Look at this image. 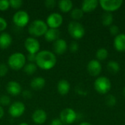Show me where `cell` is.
I'll list each match as a JSON object with an SVG mask.
<instances>
[{"label":"cell","mask_w":125,"mask_h":125,"mask_svg":"<svg viewBox=\"0 0 125 125\" xmlns=\"http://www.w3.org/2000/svg\"><path fill=\"white\" fill-rule=\"evenodd\" d=\"M101 22L105 26H111L114 22V15L111 12H105L101 17Z\"/></svg>","instance_id":"23"},{"label":"cell","mask_w":125,"mask_h":125,"mask_svg":"<svg viewBox=\"0 0 125 125\" xmlns=\"http://www.w3.org/2000/svg\"><path fill=\"white\" fill-rule=\"evenodd\" d=\"M12 42V36L7 32H3L0 34V48L7 49L8 48Z\"/></svg>","instance_id":"19"},{"label":"cell","mask_w":125,"mask_h":125,"mask_svg":"<svg viewBox=\"0 0 125 125\" xmlns=\"http://www.w3.org/2000/svg\"><path fill=\"white\" fill-rule=\"evenodd\" d=\"M107 69L108 70L113 74L117 73L120 70L119 64L116 61H110L107 64Z\"/></svg>","instance_id":"24"},{"label":"cell","mask_w":125,"mask_h":125,"mask_svg":"<svg viewBox=\"0 0 125 125\" xmlns=\"http://www.w3.org/2000/svg\"><path fill=\"white\" fill-rule=\"evenodd\" d=\"M68 33L75 40H79L85 35V29L78 21H71L67 26Z\"/></svg>","instance_id":"5"},{"label":"cell","mask_w":125,"mask_h":125,"mask_svg":"<svg viewBox=\"0 0 125 125\" xmlns=\"http://www.w3.org/2000/svg\"><path fill=\"white\" fill-rule=\"evenodd\" d=\"M87 71L93 77L98 76L102 72V64L97 59H92L87 64Z\"/></svg>","instance_id":"12"},{"label":"cell","mask_w":125,"mask_h":125,"mask_svg":"<svg viewBox=\"0 0 125 125\" xmlns=\"http://www.w3.org/2000/svg\"><path fill=\"white\" fill-rule=\"evenodd\" d=\"M56 4V1L55 0H45V6L47 8L52 9L53 8Z\"/></svg>","instance_id":"36"},{"label":"cell","mask_w":125,"mask_h":125,"mask_svg":"<svg viewBox=\"0 0 125 125\" xmlns=\"http://www.w3.org/2000/svg\"><path fill=\"white\" fill-rule=\"evenodd\" d=\"M31 119L33 122L36 125H43L47 121L48 116L46 112L43 109H37L33 112L31 115Z\"/></svg>","instance_id":"14"},{"label":"cell","mask_w":125,"mask_h":125,"mask_svg":"<svg viewBox=\"0 0 125 125\" xmlns=\"http://www.w3.org/2000/svg\"><path fill=\"white\" fill-rule=\"evenodd\" d=\"M48 29V26L46 23L42 20H34L33 21L28 27V32L33 37H39L41 36H44L47 30Z\"/></svg>","instance_id":"3"},{"label":"cell","mask_w":125,"mask_h":125,"mask_svg":"<svg viewBox=\"0 0 125 125\" xmlns=\"http://www.w3.org/2000/svg\"><path fill=\"white\" fill-rule=\"evenodd\" d=\"M29 15L25 10H18L14 13L12 16V21L15 26L20 28L25 27L29 22Z\"/></svg>","instance_id":"7"},{"label":"cell","mask_w":125,"mask_h":125,"mask_svg":"<svg viewBox=\"0 0 125 125\" xmlns=\"http://www.w3.org/2000/svg\"><path fill=\"white\" fill-rule=\"evenodd\" d=\"M23 69V72L27 74V75H33L34 73H36L37 70V66L36 65L35 63H31L29 62L25 64Z\"/></svg>","instance_id":"25"},{"label":"cell","mask_w":125,"mask_h":125,"mask_svg":"<svg viewBox=\"0 0 125 125\" xmlns=\"http://www.w3.org/2000/svg\"><path fill=\"white\" fill-rule=\"evenodd\" d=\"M99 1L97 0H84L81 4V10L86 13L91 12L97 7Z\"/></svg>","instance_id":"17"},{"label":"cell","mask_w":125,"mask_h":125,"mask_svg":"<svg viewBox=\"0 0 125 125\" xmlns=\"http://www.w3.org/2000/svg\"><path fill=\"white\" fill-rule=\"evenodd\" d=\"M26 56L21 52H15L12 53L7 59V65L12 70L18 71L23 69L26 64Z\"/></svg>","instance_id":"2"},{"label":"cell","mask_w":125,"mask_h":125,"mask_svg":"<svg viewBox=\"0 0 125 125\" xmlns=\"http://www.w3.org/2000/svg\"><path fill=\"white\" fill-rule=\"evenodd\" d=\"M45 23L50 29H58L63 23V17L58 12H53L47 17Z\"/></svg>","instance_id":"10"},{"label":"cell","mask_w":125,"mask_h":125,"mask_svg":"<svg viewBox=\"0 0 125 125\" xmlns=\"http://www.w3.org/2000/svg\"><path fill=\"white\" fill-rule=\"evenodd\" d=\"M46 84L45 79L42 77H35L30 82V86L34 90H41Z\"/></svg>","instance_id":"21"},{"label":"cell","mask_w":125,"mask_h":125,"mask_svg":"<svg viewBox=\"0 0 125 125\" xmlns=\"http://www.w3.org/2000/svg\"><path fill=\"white\" fill-rule=\"evenodd\" d=\"M114 46L119 52L125 51V34L120 33L115 37L114 40Z\"/></svg>","instance_id":"16"},{"label":"cell","mask_w":125,"mask_h":125,"mask_svg":"<svg viewBox=\"0 0 125 125\" xmlns=\"http://www.w3.org/2000/svg\"><path fill=\"white\" fill-rule=\"evenodd\" d=\"M24 47L29 53L37 54L40 51V43L35 37H29L24 41Z\"/></svg>","instance_id":"11"},{"label":"cell","mask_w":125,"mask_h":125,"mask_svg":"<svg viewBox=\"0 0 125 125\" xmlns=\"http://www.w3.org/2000/svg\"><path fill=\"white\" fill-rule=\"evenodd\" d=\"M69 48H70V51L72 53H75V52H77V51H78V49H79V45H78V44L77 42H75V41H74V42H72L70 43Z\"/></svg>","instance_id":"34"},{"label":"cell","mask_w":125,"mask_h":125,"mask_svg":"<svg viewBox=\"0 0 125 125\" xmlns=\"http://www.w3.org/2000/svg\"><path fill=\"white\" fill-rule=\"evenodd\" d=\"M108 57V51L105 48H100L96 52V58L97 60L100 61H104Z\"/></svg>","instance_id":"26"},{"label":"cell","mask_w":125,"mask_h":125,"mask_svg":"<svg viewBox=\"0 0 125 125\" xmlns=\"http://www.w3.org/2000/svg\"><path fill=\"white\" fill-rule=\"evenodd\" d=\"M58 7L62 12L67 13L72 11L73 4L71 0H60L58 1Z\"/></svg>","instance_id":"22"},{"label":"cell","mask_w":125,"mask_h":125,"mask_svg":"<svg viewBox=\"0 0 125 125\" xmlns=\"http://www.w3.org/2000/svg\"><path fill=\"white\" fill-rule=\"evenodd\" d=\"M79 125H92L89 122H81Z\"/></svg>","instance_id":"41"},{"label":"cell","mask_w":125,"mask_h":125,"mask_svg":"<svg viewBox=\"0 0 125 125\" xmlns=\"http://www.w3.org/2000/svg\"><path fill=\"white\" fill-rule=\"evenodd\" d=\"M10 7V1L0 0V11H6L9 9Z\"/></svg>","instance_id":"32"},{"label":"cell","mask_w":125,"mask_h":125,"mask_svg":"<svg viewBox=\"0 0 125 125\" xmlns=\"http://www.w3.org/2000/svg\"><path fill=\"white\" fill-rule=\"evenodd\" d=\"M8 65L5 63H0V77H4L8 73Z\"/></svg>","instance_id":"31"},{"label":"cell","mask_w":125,"mask_h":125,"mask_svg":"<svg viewBox=\"0 0 125 125\" xmlns=\"http://www.w3.org/2000/svg\"><path fill=\"white\" fill-rule=\"evenodd\" d=\"M94 87L97 92L100 94H108L111 89V83L109 78L105 76L97 78L94 83Z\"/></svg>","instance_id":"4"},{"label":"cell","mask_w":125,"mask_h":125,"mask_svg":"<svg viewBox=\"0 0 125 125\" xmlns=\"http://www.w3.org/2000/svg\"><path fill=\"white\" fill-rule=\"evenodd\" d=\"M67 43L65 40L59 38L53 43V49L54 53L57 55L64 54L67 50Z\"/></svg>","instance_id":"15"},{"label":"cell","mask_w":125,"mask_h":125,"mask_svg":"<svg viewBox=\"0 0 125 125\" xmlns=\"http://www.w3.org/2000/svg\"><path fill=\"white\" fill-rule=\"evenodd\" d=\"M57 59L54 53L48 50L40 51L36 54L35 64L43 70H49L55 67Z\"/></svg>","instance_id":"1"},{"label":"cell","mask_w":125,"mask_h":125,"mask_svg":"<svg viewBox=\"0 0 125 125\" xmlns=\"http://www.w3.org/2000/svg\"><path fill=\"white\" fill-rule=\"evenodd\" d=\"M109 31H110L111 34L113 35V36H115V37L120 34V33H119V26H117L116 25H111V26H110Z\"/></svg>","instance_id":"33"},{"label":"cell","mask_w":125,"mask_h":125,"mask_svg":"<svg viewBox=\"0 0 125 125\" xmlns=\"http://www.w3.org/2000/svg\"><path fill=\"white\" fill-rule=\"evenodd\" d=\"M123 4L122 0H100L99 4L103 10L108 12L119 10Z\"/></svg>","instance_id":"8"},{"label":"cell","mask_w":125,"mask_h":125,"mask_svg":"<svg viewBox=\"0 0 125 125\" xmlns=\"http://www.w3.org/2000/svg\"><path fill=\"white\" fill-rule=\"evenodd\" d=\"M57 92L62 96L67 95L70 90V84L68 81L65 79H62L57 83Z\"/></svg>","instance_id":"18"},{"label":"cell","mask_w":125,"mask_h":125,"mask_svg":"<svg viewBox=\"0 0 125 125\" xmlns=\"http://www.w3.org/2000/svg\"><path fill=\"white\" fill-rule=\"evenodd\" d=\"M7 27V21L0 16V32L1 31H4Z\"/></svg>","instance_id":"35"},{"label":"cell","mask_w":125,"mask_h":125,"mask_svg":"<svg viewBox=\"0 0 125 125\" xmlns=\"http://www.w3.org/2000/svg\"><path fill=\"white\" fill-rule=\"evenodd\" d=\"M105 104L108 107H114L116 104V98L112 94H108L105 97Z\"/></svg>","instance_id":"28"},{"label":"cell","mask_w":125,"mask_h":125,"mask_svg":"<svg viewBox=\"0 0 125 125\" xmlns=\"http://www.w3.org/2000/svg\"><path fill=\"white\" fill-rule=\"evenodd\" d=\"M23 1L22 0H10V5L12 8L18 10L22 7Z\"/></svg>","instance_id":"30"},{"label":"cell","mask_w":125,"mask_h":125,"mask_svg":"<svg viewBox=\"0 0 125 125\" xmlns=\"http://www.w3.org/2000/svg\"><path fill=\"white\" fill-rule=\"evenodd\" d=\"M60 31L58 29H50L47 30L45 32L44 37L45 40L48 42H55L58 39H59Z\"/></svg>","instance_id":"20"},{"label":"cell","mask_w":125,"mask_h":125,"mask_svg":"<svg viewBox=\"0 0 125 125\" xmlns=\"http://www.w3.org/2000/svg\"><path fill=\"white\" fill-rule=\"evenodd\" d=\"M4 115V108H3V107H2V106H1V105H0V119L3 118Z\"/></svg>","instance_id":"40"},{"label":"cell","mask_w":125,"mask_h":125,"mask_svg":"<svg viewBox=\"0 0 125 125\" xmlns=\"http://www.w3.org/2000/svg\"><path fill=\"white\" fill-rule=\"evenodd\" d=\"M11 105L10 97L7 95H2L0 97V105L1 106H7Z\"/></svg>","instance_id":"29"},{"label":"cell","mask_w":125,"mask_h":125,"mask_svg":"<svg viewBox=\"0 0 125 125\" xmlns=\"http://www.w3.org/2000/svg\"><path fill=\"white\" fill-rule=\"evenodd\" d=\"M26 111V106L23 103L16 101L12 103L8 108V113L12 118L21 117Z\"/></svg>","instance_id":"9"},{"label":"cell","mask_w":125,"mask_h":125,"mask_svg":"<svg viewBox=\"0 0 125 125\" xmlns=\"http://www.w3.org/2000/svg\"><path fill=\"white\" fill-rule=\"evenodd\" d=\"M6 91L12 96H18L22 92V87L21 84L16 81H10L6 85Z\"/></svg>","instance_id":"13"},{"label":"cell","mask_w":125,"mask_h":125,"mask_svg":"<svg viewBox=\"0 0 125 125\" xmlns=\"http://www.w3.org/2000/svg\"><path fill=\"white\" fill-rule=\"evenodd\" d=\"M21 94H22V97H23L27 98V99L31 98V96H32L31 92L30 91H29V90H24L23 92H21Z\"/></svg>","instance_id":"38"},{"label":"cell","mask_w":125,"mask_h":125,"mask_svg":"<svg viewBox=\"0 0 125 125\" xmlns=\"http://www.w3.org/2000/svg\"><path fill=\"white\" fill-rule=\"evenodd\" d=\"M83 12L81 9L80 8H75L73 10H72L71 12H70V15L71 18L75 21H77L80 19H81L83 16Z\"/></svg>","instance_id":"27"},{"label":"cell","mask_w":125,"mask_h":125,"mask_svg":"<svg viewBox=\"0 0 125 125\" xmlns=\"http://www.w3.org/2000/svg\"><path fill=\"white\" fill-rule=\"evenodd\" d=\"M64 125V123L62 122V121L59 119H53L51 122V125Z\"/></svg>","instance_id":"39"},{"label":"cell","mask_w":125,"mask_h":125,"mask_svg":"<svg viewBox=\"0 0 125 125\" xmlns=\"http://www.w3.org/2000/svg\"><path fill=\"white\" fill-rule=\"evenodd\" d=\"M78 118L75 111L70 108H66L63 109L59 115V119L64 125H69L74 123Z\"/></svg>","instance_id":"6"},{"label":"cell","mask_w":125,"mask_h":125,"mask_svg":"<svg viewBox=\"0 0 125 125\" xmlns=\"http://www.w3.org/2000/svg\"><path fill=\"white\" fill-rule=\"evenodd\" d=\"M123 95L125 96V88H124V89H123Z\"/></svg>","instance_id":"43"},{"label":"cell","mask_w":125,"mask_h":125,"mask_svg":"<svg viewBox=\"0 0 125 125\" xmlns=\"http://www.w3.org/2000/svg\"><path fill=\"white\" fill-rule=\"evenodd\" d=\"M19 125H29L28 123H26V122H22V123H21Z\"/></svg>","instance_id":"42"},{"label":"cell","mask_w":125,"mask_h":125,"mask_svg":"<svg viewBox=\"0 0 125 125\" xmlns=\"http://www.w3.org/2000/svg\"><path fill=\"white\" fill-rule=\"evenodd\" d=\"M26 57V60H28L29 62L35 63V61H36V54L28 53V55Z\"/></svg>","instance_id":"37"}]
</instances>
